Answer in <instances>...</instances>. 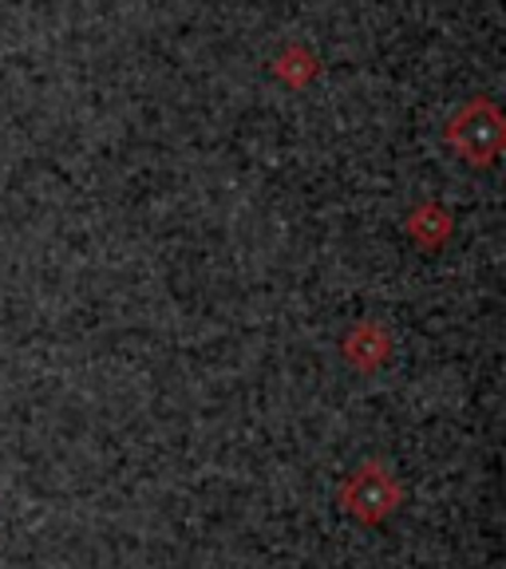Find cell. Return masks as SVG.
<instances>
[{"instance_id": "6da1fadb", "label": "cell", "mask_w": 506, "mask_h": 569, "mask_svg": "<svg viewBox=\"0 0 506 569\" xmlns=\"http://www.w3.org/2000/svg\"><path fill=\"white\" fill-rule=\"evenodd\" d=\"M340 507L356 522L380 526L384 518H391L396 507H400V482H396V475L384 462L368 459L340 482Z\"/></svg>"}]
</instances>
